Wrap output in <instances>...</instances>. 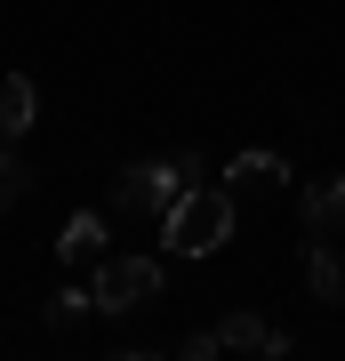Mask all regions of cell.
I'll return each instance as SVG.
<instances>
[{"instance_id":"1","label":"cell","mask_w":345,"mask_h":361,"mask_svg":"<svg viewBox=\"0 0 345 361\" xmlns=\"http://www.w3.org/2000/svg\"><path fill=\"white\" fill-rule=\"evenodd\" d=\"M161 241L177 257H209V249L233 241V185H193V193L161 217Z\"/></svg>"},{"instance_id":"2","label":"cell","mask_w":345,"mask_h":361,"mask_svg":"<svg viewBox=\"0 0 345 361\" xmlns=\"http://www.w3.org/2000/svg\"><path fill=\"white\" fill-rule=\"evenodd\" d=\"M185 193H193V185H185L177 161H128L121 177H113V209H121V217H153V225H161Z\"/></svg>"},{"instance_id":"3","label":"cell","mask_w":345,"mask_h":361,"mask_svg":"<svg viewBox=\"0 0 345 361\" xmlns=\"http://www.w3.org/2000/svg\"><path fill=\"white\" fill-rule=\"evenodd\" d=\"M161 289H169V273H161L153 257H97V273H89L97 313H137V305H161Z\"/></svg>"},{"instance_id":"4","label":"cell","mask_w":345,"mask_h":361,"mask_svg":"<svg viewBox=\"0 0 345 361\" xmlns=\"http://www.w3.org/2000/svg\"><path fill=\"white\" fill-rule=\"evenodd\" d=\"M305 241H345V177L305 185Z\"/></svg>"},{"instance_id":"5","label":"cell","mask_w":345,"mask_h":361,"mask_svg":"<svg viewBox=\"0 0 345 361\" xmlns=\"http://www.w3.org/2000/svg\"><path fill=\"white\" fill-rule=\"evenodd\" d=\"M217 345H225V353H265V361H282V353H289V337H282V329H265L257 313H225V322H217Z\"/></svg>"},{"instance_id":"6","label":"cell","mask_w":345,"mask_h":361,"mask_svg":"<svg viewBox=\"0 0 345 361\" xmlns=\"http://www.w3.org/2000/svg\"><path fill=\"white\" fill-rule=\"evenodd\" d=\"M305 289L321 305H345V241H305Z\"/></svg>"},{"instance_id":"7","label":"cell","mask_w":345,"mask_h":361,"mask_svg":"<svg viewBox=\"0 0 345 361\" xmlns=\"http://www.w3.org/2000/svg\"><path fill=\"white\" fill-rule=\"evenodd\" d=\"M56 257H64V265H89V257H104V217H97V209H73V217H64V233H56Z\"/></svg>"},{"instance_id":"8","label":"cell","mask_w":345,"mask_h":361,"mask_svg":"<svg viewBox=\"0 0 345 361\" xmlns=\"http://www.w3.org/2000/svg\"><path fill=\"white\" fill-rule=\"evenodd\" d=\"M282 177H289V161H282V153H241V161L225 169V185H233V193H273Z\"/></svg>"},{"instance_id":"9","label":"cell","mask_w":345,"mask_h":361,"mask_svg":"<svg viewBox=\"0 0 345 361\" xmlns=\"http://www.w3.org/2000/svg\"><path fill=\"white\" fill-rule=\"evenodd\" d=\"M80 313H97V297L89 289H64V297H49V322L64 329V322H80Z\"/></svg>"},{"instance_id":"10","label":"cell","mask_w":345,"mask_h":361,"mask_svg":"<svg viewBox=\"0 0 345 361\" xmlns=\"http://www.w3.org/2000/svg\"><path fill=\"white\" fill-rule=\"evenodd\" d=\"M25 193H32V169H0V209H16Z\"/></svg>"},{"instance_id":"11","label":"cell","mask_w":345,"mask_h":361,"mask_svg":"<svg viewBox=\"0 0 345 361\" xmlns=\"http://www.w3.org/2000/svg\"><path fill=\"white\" fill-rule=\"evenodd\" d=\"M169 161H177V169H185V185H209V161H201V153H193V145H185V153H169Z\"/></svg>"}]
</instances>
